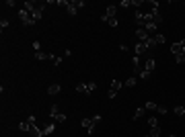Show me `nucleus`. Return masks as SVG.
<instances>
[{
  "mask_svg": "<svg viewBox=\"0 0 185 137\" xmlns=\"http://www.w3.org/2000/svg\"><path fill=\"white\" fill-rule=\"evenodd\" d=\"M99 121H101V115H95L92 119H82L80 125L86 129V133H89V135H92V133H95V127H97V123H99Z\"/></svg>",
  "mask_w": 185,
  "mask_h": 137,
  "instance_id": "f257e3e1",
  "label": "nucleus"
},
{
  "mask_svg": "<svg viewBox=\"0 0 185 137\" xmlns=\"http://www.w3.org/2000/svg\"><path fill=\"white\" fill-rule=\"evenodd\" d=\"M19 19H21V23H23L25 27H31V25H35L33 16H31L29 12L25 10V8H21V10H19Z\"/></svg>",
  "mask_w": 185,
  "mask_h": 137,
  "instance_id": "f03ea898",
  "label": "nucleus"
},
{
  "mask_svg": "<svg viewBox=\"0 0 185 137\" xmlns=\"http://www.w3.org/2000/svg\"><path fill=\"white\" fill-rule=\"evenodd\" d=\"M171 53L173 55H185V41H177L171 45Z\"/></svg>",
  "mask_w": 185,
  "mask_h": 137,
  "instance_id": "7ed1b4c3",
  "label": "nucleus"
},
{
  "mask_svg": "<svg viewBox=\"0 0 185 137\" xmlns=\"http://www.w3.org/2000/svg\"><path fill=\"white\" fill-rule=\"evenodd\" d=\"M115 12H117V6L115 4H109V6H107V8H105V12H103V16H101V19H115Z\"/></svg>",
  "mask_w": 185,
  "mask_h": 137,
  "instance_id": "20e7f679",
  "label": "nucleus"
},
{
  "mask_svg": "<svg viewBox=\"0 0 185 137\" xmlns=\"http://www.w3.org/2000/svg\"><path fill=\"white\" fill-rule=\"evenodd\" d=\"M148 39H150V35L146 33L144 29H136V41H138V43H146Z\"/></svg>",
  "mask_w": 185,
  "mask_h": 137,
  "instance_id": "39448f33",
  "label": "nucleus"
},
{
  "mask_svg": "<svg viewBox=\"0 0 185 137\" xmlns=\"http://www.w3.org/2000/svg\"><path fill=\"white\" fill-rule=\"evenodd\" d=\"M23 6H25V10L29 12V14H33V12L37 10V6H39V2H33V0H27V2H25Z\"/></svg>",
  "mask_w": 185,
  "mask_h": 137,
  "instance_id": "423d86ee",
  "label": "nucleus"
},
{
  "mask_svg": "<svg viewBox=\"0 0 185 137\" xmlns=\"http://www.w3.org/2000/svg\"><path fill=\"white\" fill-rule=\"evenodd\" d=\"M132 66H134V70H136V72H142V70H144V68H142V57H140V55H134V57H132Z\"/></svg>",
  "mask_w": 185,
  "mask_h": 137,
  "instance_id": "0eeeda50",
  "label": "nucleus"
},
{
  "mask_svg": "<svg viewBox=\"0 0 185 137\" xmlns=\"http://www.w3.org/2000/svg\"><path fill=\"white\" fill-rule=\"evenodd\" d=\"M41 131H43V137H45V135H52V133L56 131V125L49 121V123H45V125H43V129H41Z\"/></svg>",
  "mask_w": 185,
  "mask_h": 137,
  "instance_id": "6e6552de",
  "label": "nucleus"
},
{
  "mask_svg": "<svg viewBox=\"0 0 185 137\" xmlns=\"http://www.w3.org/2000/svg\"><path fill=\"white\" fill-rule=\"evenodd\" d=\"M148 51V45L146 43H138L136 41V55H142V53H146Z\"/></svg>",
  "mask_w": 185,
  "mask_h": 137,
  "instance_id": "1a4fd4ad",
  "label": "nucleus"
},
{
  "mask_svg": "<svg viewBox=\"0 0 185 137\" xmlns=\"http://www.w3.org/2000/svg\"><path fill=\"white\" fill-rule=\"evenodd\" d=\"M154 68H156V61H154L152 57H148L146 64H144V70H146V72H154Z\"/></svg>",
  "mask_w": 185,
  "mask_h": 137,
  "instance_id": "9d476101",
  "label": "nucleus"
},
{
  "mask_svg": "<svg viewBox=\"0 0 185 137\" xmlns=\"http://www.w3.org/2000/svg\"><path fill=\"white\" fill-rule=\"evenodd\" d=\"M152 19H154V23H156V27L162 23V14L158 12V8H152Z\"/></svg>",
  "mask_w": 185,
  "mask_h": 137,
  "instance_id": "9b49d317",
  "label": "nucleus"
},
{
  "mask_svg": "<svg viewBox=\"0 0 185 137\" xmlns=\"http://www.w3.org/2000/svg\"><path fill=\"white\" fill-rule=\"evenodd\" d=\"M60 90H62V86H60V84H52V86L47 88V94H52V96H54V94H60Z\"/></svg>",
  "mask_w": 185,
  "mask_h": 137,
  "instance_id": "f8f14e48",
  "label": "nucleus"
},
{
  "mask_svg": "<svg viewBox=\"0 0 185 137\" xmlns=\"http://www.w3.org/2000/svg\"><path fill=\"white\" fill-rule=\"evenodd\" d=\"M66 10H68V14H70V16H74V14L78 12V8H76V6H74L72 2H68V6H66Z\"/></svg>",
  "mask_w": 185,
  "mask_h": 137,
  "instance_id": "ddd939ff",
  "label": "nucleus"
},
{
  "mask_svg": "<svg viewBox=\"0 0 185 137\" xmlns=\"http://www.w3.org/2000/svg\"><path fill=\"white\" fill-rule=\"evenodd\" d=\"M35 57H37V59H52V55L45 53V51H35Z\"/></svg>",
  "mask_w": 185,
  "mask_h": 137,
  "instance_id": "4468645a",
  "label": "nucleus"
},
{
  "mask_svg": "<svg viewBox=\"0 0 185 137\" xmlns=\"http://www.w3.org/2000/svg\"><path fill=\"white\" fill-rule=\"evenodd\" d=\"M173 113L177 115V117H185V109H183V104H179V106H175V109H173Z\"/></svg>",
  "mask_w": 185,
  "mask_h": 137,
  "instance_id": "2eb2a0df",
  "label": "nucleus"
},
{
  "mask_svg": "<svg viewBox=\"0 0 185 137\" xmlns=\"http://www.w3.org/2000/svg\"><path fill=\"white\" fill-rule=\"evenodd\" d=\"M19 129H21V131H31V123H29V121H21V123H19Z\"/></svg>",
  "mask_w": 185,
  "mask_h": 137,
  "instance_id": "dca6fc26",
  "label": "nucleus"
},
{
  "mask_svg": "<svg viewBox=\"0 0 185 137\" xmlns=\"http://www.w3.org/2000/svg\"><path fill=\"white\" fill-rule=\"evenodd\" d=\"M119 88H124V82H119V80H113L111 82V90H119Z\"/></svg>",
  "mask_w": 185,
  "mask_h": 137,
  "instance_id": "f3484780",
  "label": "nucleus"
},
{
  "mask_svg": "<svg viewBox=\"0 0 185 137\" xmlns=\"http://www.w3.org/2000/svg\"><path fill=\"white\" fill-rule=\"evenodd\" d=\"M146 45H148V49H154V47L158 45V41H156V37H150V39L146 41Z\"/></svg>",
  "mask_w": 185,
  "mask_h": 137,
  "instance_id": "a211bd4d",
  "label": "nucleus"
},
{
  "mask_svg": "<svg viewBox=\"0 0 185 137\" xmlns=\"http://www.w3.org/2000/svg\"><path fill=\"white\" fill-rule=\"evenodd\" d=\"M144 31H146L148 35H150V33H154V31H156V25H154V23H148L146 27H144Z\"/></svg>",
  "mask_w": 185,
  "mask_h": 137,
  "instance_id": "6ab92c4d",
  "label": "nucleus"
},
{
  "mask_svg": "<svg viewBox=\"0 0 185 137\" xmlns=\"http://www.w3.org/2000/svg\"><path fill=\"white\" fill-rule=\"evenodd\" d=\"M150 135L152 137H161V125L158 127H150Z\"/></svg>",
  "mask_w": 185,
  "mask_h": 137,
  "instance_id": "aec40b11",
  "label": "nucleus"
},
{
  "mask_svg": "<svg viewBox=\"0 0 185 137\" xmlns=\"http://www.w3.org/2000/svg\"><path fill=\"white\" fill-rule=\"evenodd\" d=\"M146 115V109L144 106H140V109H136V115H134V119H140V117H144Z\"/></svg>",
  "mask_w": 185,
  "mask_h": 137,
  "instance_id": "412c9836",
  "label": "nucleus"
},
{
  "mask_svg": "<svg viewBox=\"0 0 185 137\" xmlns=\"http://www.w3.org/2000/svg\"><path fill=\"white\" fill-rule=\"evenodd\" d=\"M58 113H60V106H58V104H54V106L49 109V117L54 119V117H56V115H58Z\"/></svg>",
  "mask_w": 185,
  "mask_h": 137,
  "instance_id": "4be33fe9",
  "label": "nucleus"
},
{
  "mask_svg": "<svg viewBox=\"0 0 185 137\" xmlns=\"http://www.w3.org/2000/svg\"><path fill=\"white\" fill-rule=\"evenodd\" d=\"M31 16H33V21H35V23H37V21H39V19L43 16V10H39V8H37V10H35L33 14H31Z\"/></svg>",
  "mask_w": 185,
  "mask_h": 137,
  "instance_id": "5701e85b",
  "label": "nucleus"
},
{
  "mask_svg": "<svg viewBox=\"0 0 185 137\" xmlns=\"http://www.w3.org/2000/svg\"><path fill=\"white\" fill-rule=\"evenodd\" d=\"M156 113H158V115H167V113H169V109L162 106V104H156Z\"/></svg>",
  "mask_w": 185,
  "mask_h": 137,
  "instance_id": "b1692460",
  "label": "nucleus"
},
{
  "mask_svg": "<svg viewBox=\"0 0 185 137\" xmlns=\"http://www.w3.org/2000/svg\"><path fill=\"white\" fill-rule=\"evenodd\" d=\"M76 92H82V94H86V84H84V82L76 84Z\"/></svg>",
  "mask_w": 185,
  "mask_h": 137,
  "instance_id": "393cba45",
  "label": "nucleus"
},
{
  "mask_svg": "<svg viewBox=\"0 0 185 137\" xmlns=\"http://www.w3.org/2000/svg\"><path fill=\"white\" fill-rule=\"evenodd\" d=\"M95 88H97V84H95V82H89V84H86V94H92Z\"/></svg>",
  "mask_w": 185,
  "mask_h": 137,
  "instance_id": "a878e982",
  "label": "nucleus"
},
{
  "mask_svg": "<svg viewBox=\"0 0 185 137\" xmlns=\"http://www.w3.org/2000/svg\"><path fill=\"white\" fill-rule=\"evenodd\" d=\"M103 23H107L109 27H117V25H119V21H117V19H105Z\"/></svg>",
  "mask_w": 185,
  "mask_h": 137,
  "instance_id": "bb28decb",
  "label": "nucleus"
},
{
  "mask_svg": "<svg viewBox=\"0 0 185 137\" xmlns=\"http://www.w3.org/2000/svg\"><path fill=\"white\" fill-rule=\"evenodd\" d=\"M54 121H58V123H64V121H66V115H64V113H58L56 117H54Z\"/></svg>",
  "mask_w": 185,
  "mask_h": 137,
  "instance_id": "cd10ccee",
  "label": "nucleus"
},
{
  "mask_svg": "<svg viewBox=\"0 0 185 137\" xmlns=\"http://www.w3.org/2000/svg\"><path fill=\"white\" fill-rule=\"evenodd\" d=\"M144 109H146V111H156V104H154V103L150 100V103H146V104H144Z\"/></svg>",
  "mask_w": 185,
  "mask_h": 137,
  "instance_id": "c85d7f7f",
  "label": "nucleus"
},
{
  "mask_svg": "<svg viewBox=\"0 0 185 137\" xmlns=\"http://www.w3.org/2000/svg\"><path fill=\"white\" fill-rule=\"evenodd\" d=\"M148 125L150 127H158V119H156V117H150V119H148Z\"/></svg>",
  "mask_w": 185,
  "mask_h": 137,
  "instance_id": "c756f323",
  "label": "nucleus"
},
{
  "mask_svg": "<svg viewBox=\"0 0 185 137\" xmlns=\"http://www.w3.org/2000/svg\"><path fill=\"white\" fill-rule=\"evenodd\" d=\"M140 78H142V80H148V78H150V72L142 70V72H140Z\"/></svg>",
  "mask_w": 185,
  "mask_h": 137,
  "instance_id": "7c9ffc66",
  "label": "nucleus"
},
{
  "mask_svg": "<svg viewBox=\"0 0 185 137\" xmlns=\"http://www.w3.org/2000/svg\"><path fill=\"white\" fill-rule=\"evenodd\" d=\"M124 86H136V78H127V80L124 82Z\"/></svg>",
  "mask_w": 185,
  "mask_h": 137,
  "instance_id": "2f4dec72",
  "label": "nucleus"
},
{
  "mask_svg": "<svg viewBox=\"0 0 185 137\" xmlns=\"http://www.w3.org/2000/svg\"><path fill=\"white\" fill-rule=\"evenodd\" d=\"M154 37H156V41H158V45H162V43H165V41H167V39H165V35H154Z\"/></svg>",
  "mask_w": 185,
  "mask_h": 137,
  "instance_id": "473e14b6",
  "label": "nucleus"
},
{
  "mask_svg": "<svg viewBox=\"0 0 185 137\" xmlns=\"http://www.w3.org/2000/svg\"><path fill=\"white\" fill-rule=\"evenodd\" d=\"M6 27H8V21H6V19H2V21H0V29H2V31H4V29H6Z\"/></svg>",
  "mask_w": 185,
  "mask_h": 137,
  "instance_id": "72a5a7b5",
  "label": "nucleus"
},
{
  "mask_svg": "<svg viewBox=\"0 0 185 137\" xmlns=\"http://www.w3.org/2000/svg\"><path fill=\"white\" fill-rule=\"evenodd\" d=\"M175 61H177V64H183V61H185V55H175Z\"/></svg>",
  "mask_w": 185,
  "mask_h": 137,
  "instance_id": "f704fd0d",
  "label": "nucleus"
},
{
  "mask_svg": "<svg viewBox=\"0 0 185 137\" xmlns=\"http://www.w3.org/2000/svg\"><path fill=\"white\" fill-rule=\"evenodd\" d=\"M33 49H35V51H41V43H39V41H35V43H33Z\"/></svg>",
  "mask_w": 185,
  "mask_h": 137,
  "instance_id": "c9c22d12",
  "label": "nucleus"
},
{
  "mask_svg": "<svg viewBox=\"0 0 185 137\" xmlns=\"http://www.w3.org/2000/svg\"><path fill=\"white\" fill-rule=\"evenodd\" d=\"M4 6H8V8H12V6H14V0H6V2H4Z\"/></svg>",
  "mask_w": 185,
  "mask_h": 137,
  "instance_id": "e433bc0d",
  "label": "nucleus"
},
{
  "mask_svg": "<svg viewBox=\"0 0 185 137\" xmlns=\"http://www.w3.org/2000/svg\"><path fill=\"white\" fill-rule=\"evenodd\" d=\"M119 6H132V0H124V2H121Z\"/></svg>",
  "mask_w": 185,
  "mask_h": 137,
  "instance_id": "4c0bfd02",
  "label": "nucleus"
},
{
  "mask_svg": "<svg viewBox=\"0 0 185 137\" xmlns=\"http://www.w3.org/2000/svg\"><path fill=\"white\" fill-rule=\"evenodd\" d=\"M115 94H117L115 90H109V92H107V96H109V98H115Z\"/></svg>",
  "mask_w": 185,
  "mask_h": 137,
  "instance_id": "58836bf2",
  "label": "nucleus"
},
{
  "mask_svg": "<svg viewBox=\"0 0 185 137\" xmlns=\"http://www.w3.org/2000/svg\"><path fill=\"white\" fill-rule=\"evenodd\" d=\"M144 137H152V135H144Z\"/></svg>",
  "mask_w": 185,
  "mask_h": 137,
  "instance_id": "ea45409f",
  "label": "nucleus"
},
{
  "mask_svg": "<svg viewBox=\"0 0 185 137\" xmlns=\"http://www.w3.org/2000/svg\"><path fill=\"white\" fill-rule=\"evenodd\" d=\"M169 137H177V135H169Z\"/></svg>",
  "mask_w": 185,
  "mask_h": 137,
  "instance_id": "a19ab883",
  "label": "nucleus"
},
{
  "mask_svg": "<svg viewBox=\"0 0 185 137\" xmlns=\"http://www.w3.org/2000/svg\"><path fill=\"white\" fill-rule=\"evenodd\" d=\"M183 109H185V104H183Z\"/></svg>",
  "mask_w": 185,
  "mask_h": 137,
  "instance_id": "79ce46f5",
  "label": "nucleus"
}]
</instances>
